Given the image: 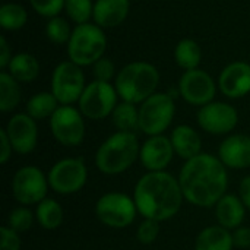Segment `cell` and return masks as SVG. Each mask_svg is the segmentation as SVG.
<instances>
[{
    "label": "cell",
    "instance_id": "cell-1",
    "mask_svg": "<svg viewBox=\"0 0 250 250\" xmlns=\"http://www.w3.org/2000/svg\"><path fill=\"white\" fill-rule=\"evenodd\" d=\"M177 179L185 199L199 208L215 207L229 188L227 167L218 157L207 152L188 160Z\"/></svg>",
    "mask_w": 250,
    "mask_h": 250
},
{
    "label": "cell",
    "instance_id": "cell-2",
    "mask_svg": "<svg viewBox=\"0 0 250 250\" xmlns=\"http://www.w3.org/2000/svg\"><path fill=\"white\" fill-rule=\"evenodd\" d=\"M133 199L144 218L167 221L177 215L185 201L179 179L167 171H148L135 185Z\"/></svg>",
    "mask_w": 250,
    "mask_h": 250
},
{
    "label": "cell",
    "instance_id": "cell-3",
    "mask_svg": "<svg viewBox=\"0 0 250 250\" xmlns=\"http://www.w3.org/2000/svg\"><path fill=\"white\" fill-rule=\"evenodd\" d=\"M139 154L141 145L135 133L116 132L100 145L95 154V166L103 174L117 176L129 170Z\"/></svg>",
    "mask_w": 250,
    "mask_h": 250
},
{
    "label": "cell",
    "instance_id": "cell-4",
    "mask_svg": "<svg viewBox=\"0 0 250 250\" xmlns=\"http://www.w3.org/2000/svg\"><path fill=\"white\" fill-rule=\"evenodd\" d=\"M158 82L160 73L155 66L146 62H133L117 73L114 86L123 101L142 104L155 94Z\"/></svg>",
    "mask_w": 250,
    "mask_h": 250
},
{
    "label": "cell",
    "instance_id": "cell-5",
    "mask_svg": "<svg viewBox=\"0 0 250 250\" xmlns=\"http://www.w3.org/2000/svg\"><path fill=\"white\" fill-rule=\"evenodd\" d=\"M105 47L107 38L101 26L95 23H82L72 31V37L67 42V53L70 62L78 66H89L104 56Z\"/></svg>",
    "mask_w": 250,
    "mask_h": 250
},
{
    "label": "cell",
    "instance_id": "cell-6",
    "mask_svg": "<svg viewBox=\"0 0 250 250\" xmlns=\"http://www.w3.org/2000/svg\"><path fill=\"white\" fill-rule=\"evenodd\" d=\"M176 113L174 98L170 94L155 92L139 108V130L148 136L163 135L171 125Z\"/></svg>",
    "mask_w": 250,
    "mask_h": 250
},
{
    "label": "cell",
    "instance_id": "cell-7",
    "mask_svg": "<svg viewBox=\"0 0 250 250\" xmlns=\"http://www.w3.org/2000/svg\"><path fill=\"white\" fill-rule=\"evenodd\" d=\"M138 214L135 199L122 192H108L95 204V215L101 224L110 229L129 227Z\"/></svg>",
    "mask_w": 250,
    "mask_h": 250
},
{
    "label": "cell",
    "instance_id": "cell-8",
    "mask_svg": "<svg viewBox=\"0 0 250 250\" xmlns=\"http://www.w3.org/2000/svg\"><path fill=\"white\" fill-rule=\"evenodd\" d=\"M117 91L110 82L94 81L85 86L79 98V111L91 120H101L111 116L117 105Z\"/></svg>",
    "mask_w": 250,
    "mask_h": 250
},
{
    "label": "cell",
    "instance_id": "cell-9",
    "mask_svg": "<svg viewBox=\"0 0 250 250\" xmlns=\"http://www.w3.org/2000/svg\"><path fill=\"white\" fill-rule=\"evenodd\" d=\"M48 188V179L41 168L35 166L21 167L12 180V195L22 207L35 205L44 201L47 198Z\"/></svg>",
    "mask_w": 250,
    "mask_h": 250
},
{
    "label": "cell",
    "instance_id": "cell-10",
    "mask_svg": "<svg viewBox=\"0 0 250 250\" xmlns=\"http://www.w3.org/2000/svg\"><path fill=\"white\" fill-rule=\"evenodd\" d=\"M50 189L59 195H73L79 192L88 180V168L81 158H63L48 171Z\"/></svg>",
    "mask_w": 250,
    "mask_h": 250
},
{
    "label": "cell",
    "instance_id": "cell-11",
    "mask_svg": "<svg viewBox=\"0 0 250 250\" xmlns=\"http://www.w3.org/2000/svg\"><path fill=\"white\" fill-rule=\"evenodd\" d=\"M85 89V76L81 69L73 62L60 63L51 78V92L62 105H72L79 101Z\"/></svg>",
    "mask_w": 250,
    "mask_h": 250
},
{
    "label": "cell",
    "instance_id": "cell-12",
    "mask_svg": "<svg viewBox=\"0 0 250 250\" xmlns=\"http://www.w3.org/2000/svg\"><path fill=\"white\" fill-rule=\"evenodd\" d=\"M54 139L64 146H78L85 138L83 114L72 105H60L50 117Z\"/></svg>",
    "mask_w": 250,
    "mask_h": 250
},
{
    "label": "cell",
    "instance_id": "cell-13",
    "mask_svg": "<svg viewBox=\"0 0 250 250\" xmlns=\"http://www.w3.org/2000/svg\"><path fill=\"white\" fill-rule=\"evenodd\" d=\"M196 119L202 130L211 135H227L237 126L239 113L227 103L212 101L199 108Z\"/></svg>",
    "mask_w": 250,
    "mask_h": 250
},
{
    "label": "cell",
    "instance_id": "cell-14",
    "mask_svg": "<svg viewBox=\"0 0 250 250\" xmlns=\"http://www.w3.org/2000/svg\"><path fill=\"white\" fill-rule=\"evenodd\" d=\"M179 92L182 98L192 104L204 107L212 103L217 86L209 73L201 69L186 70L179 81Z\"/></svg>",
    "mask_w": 250,
    "mask_h": 250
},
{
    "label": "cell",
    "instance_id": "cell-15",
    "mask_svg": "<svg viewBox=\"0 0 250 250\" xmlns=\"http://www.w3.org/2000/svg\"><path fill=\"white\" fill-rule=\"evenodd\" d=\"M4 130L9 136L13 152L26 155L35 149L38 141V127L35 119H32L29 114L18 113L12 116Z\"/></svg>",
    "mask_w": 250,
    "mask_h": 250
},
{
    "label": "cell",
    "instance_id": "cell-16",
    "mask_svg": "<svg viewBox=\"0 0 250 250\" xmlns=\"http://www.w3.org/2000/svg\"><path fill=\"white\" fill-rule=\"evenodd\" d=\"M174 148L170 138L164 135L149 136L141 146L139 160L146 171H166L174 157Z\"/></svg>",
    "mask_w": 250,
    "mask_h": 250
},
{
    "label": "cell",
    "instance_id": "cell-17",
    "mask_svg": "<svg viewBox=\"0 0 250 250\" xmlns=\"http://www.w3.org/2000/svg\"><path fill=\"white\" fill-rule=\"evenodd\" d=\"M221 92L229 98H242L250 92V64L234 62L223 69L218 78Z\"/></svg>",
    "mask_w": 250,
    "mask_h": 250
},
{
    "label": "cell",
    "instance_id": "cell-18",
    "mask_svg": "<svg viewBox=\"0 0 250 250\" xmlns=\"http://www.w3.org/2000/svg\"><path fill=\"white\" fill-rule=\"evenodd\" d=\"M217 157L229 168L242 170L250 167V136L242 133L227 136L221 142Z\"/></svg>",
    "mask_w": 250,
    "mask_h": 250
},
{
    "label": "cell",
    "instance_id": "cell-19",
    "mask_svg": "<svg viewBox=\"0 0 250 250\" xmlns=\"http://www.w3.org/2000/svg\"><path fill=\"white\" fill-rule=\"evenodd\" d=\"M130 0H97L94 4V21L101 28H114L125 22L129 15Z\"/></svg>",
    "mask_w": 250,
    "mask_h": 250
},
{
    "label": "cell",
    "instance_id": "cell-20",
    "mask_svg": "<svg viewBox=\"0 0 250 250\" xmlns=\"http://www.w3.org/2000/svg\"><path fill=\"white\" fill-rule=\"evenodd\" d=\"M245 215L246 207L239 196L226 193L215 205V217L218 224L230 231L239 229L243 224Z\"/></svg>",
    "mask_w": 250,
    "mask_h": 250
},
{
    "label": "cell",
    "instance_id": "cell-21",
    "mask_svg": "<svg viewBox=\"0 0 250 250\" xmlns=\"http://www.w3.org/2000/svg\"><path fill=\"white\" fill-rule=\"evenodd\" d=\"M170 141L173 144L176 155H179L185 161L192 160L202 152V139L199 133L188 125L177 126L171 132Z\"/></svg>",
    "mask_w": 250,
    "mask_h": 250
},
{
    "label": "cell",
    "instance_id": "cell-22",
    "mask_svg": "<svg viewBox=\"0 0 250 250\" xmlns=\"http://www.w3.org/2000/svg\"><path fill=\"white\" fill-rule=\"evenodd\" d=\"M233 234L220 224L205 227L195 242V250H233Z\"/></svg>",
    "mask_w": 250,
    "mask_h": 250
},
{
    "label": "cell",
    "instance_id": "cell-23",
    "mask_svg": "<svg viewBox=\"0 0 250 250\" xmlns=\"http://www.w3.org/2000/svg\"><path fill=\"white\" fill-rule=\"evenodd\" d=\"M7 67L9 73L18 82H31L38 76L40 72L38 60L29 53H19L13 56Z\"/></svg>",
    "mask_w": 250,
    "mask_h": 250
},
{
    "label": "cell",
    "instance_id": "cell-24",
    "mask_svg": "<svg viewBox=\"0 0 250 250\" xmlns=\"http://www.w3.org/2000/svg\"><path fill=\"white\" fill-rule=\"evenodd\" d=\"M35 220L44 230L53 231L59 229L63 223V209L57 201L45 198L44 201L37 204Z\"/></svg>",
    "mask_w": 250,
    "mask_h": 250
},
{
    "label": "cell",
    "instance_id": "cell-25",
    "mask_svg": "<svg viewBox=\"0 0 250 250\" xmlns=\"http://www.w3.org/2000/svg\"><path fill=\"white\" fill-rule=\"evenodd\" d=\"M111 120L117 132H130L135 133L139 130V110L135 104L123 101L116 105L111 113Z\"/></svg>",
    "mask_w": 250,
    "mask_h": 250
},
{
    "label": "cell",
    "instance_id": "cell-26",
    "mask_svg": "<svg viewBox=\"0 0 250 250\" xmlns=\"http://www.w3.org/2000/svg\"><path fill=\"white\" fill-rule=\"evenodd\" d=\"M59 104L60 103L53 92H40L32 95L26 103V114H29L35 120H42L51 117L60 107Z\"/></svg>",
    "mask_w": 250,
    "mask_h": 250
},
{
    "label": "cell",
    "instance_id": "cell-27",
    "mask_svg": "<svg viewBox=\"0 0 250 250\" xmlns=\"http://www.w3.org/2000/svg\"><path fill=\"white\" fill-rule=\"evenodd\" d=\"M21 101V88L18 81L6 72L0 73V110L9 113Z\"/></svg>",
    "mask_w": 250,
    "mask_h": 250
},
{
    "label": "cell",
    "instance_id": "cell-28",
    "mask_svg": "<svg viewBox=\"0 0 250 250\" xmlns=\"http://www.w3.org/2000/svg\"><path fill=\"white\" fill-rule=\"evenodd\" d=\"M174 57H176L177 64L182 69L193 70L201 63V57H202L201 47L196 41L185 38L177 44V47L174 50Z\"/></svg>",
    "mask_w": 250,
    "mask_h": 250
},
{
    "label": "cell",
    "instance_id": "cell-29",
    "mask_svg": "<svg viewBox=\"0 0 250 250\" xmlns=\"http://www.w3.org/2000/svg\"><path fill=\"white\" fill-rule=\"evenodd\" d=\"M26 10L21 4L6 3L0 7V25L7 31L21 29L26 23Z\"/></svg>",
    "mask_w": 250,
    "mask_h": 250
},
{
    "label": "cell",
    "instance_id": "cell-30",
    "mask_svg": "<svg viewBox=\"0 0 250 250\" xmlns=\"http://www.w3.org/2000/svg\"><path fill=\"white\" fill-rule=\"evenodd\" d=\"M64 9L67 16L78 25L88 23L94 15V4L91 0H66Z\"/></svg>",
    "mask_w": 250,
    "mask_h": 250
},
{
    "label": "cell",
    "instance_id": "cell-31",
    "mask_svg": "<svg viewBox=\"0 0 250 250\" xmlns=\"http://www.w3.org/2000/svg\"><path fill=\"white\" fill-rule=\"evenodd\" d=\"M34 220H35V217L29 208L19 207V208H15L9 212L6 226L9 229H12L13 231H16L18 234H21V233H26L32 227Z\"/></svg>",
    "mask_w": 250,
    "mask_h": 250
},
{
    "label": "cell",
    "instance_id": "cell-32",
    "mask_svg": "<svg viewBox=\"0 0 250 250\" xmlns=\"http://www.w3.org/2000/svg\"><path fill=\"white\" fill-rule=\"evenodd\" d=\"M45 34L50 38V41L54 44L69 42V40L72 37L70 26H69L67 21L60 16H54L50 19V22L45 26Z\"/></svg>",
    "mask_w": 250,
    "mask_h": 250
},
{
    "label": "cell",
    "instance_id": "cell-33",
    "mask_svg": "<svg viewBox=\"0 0 250 250\" xmlns=\"http://www.w3.org/2000/svg\"><path fill=\"white\" fill-rule=\"evenodd\" d=\"M160 236V221L144 218L136 229V239L142 245H152Z\"/></svg>",
    "mask_w": 250,
    "mask_h": 250
},
{
    "label": "cell",
    "instance_id": "cell-34",
    "mask_svg": "<svg viewBox=\"0 0 250 250\" xmlns=\"http://www.w3.org/2000/svg\"><path fill=\"white\" fill-rule=\"evenodd\" d=\"M32 9L45 18H54L57 16L62 9L64 7L66 0H29Z\"/></svg>",
    "mask_w": 250,
    "mask_h": 250
},
{
    "label": "cell",
    "instance_id": "cell-35",
    "mask_svg": "<svg viewBox=\"0 0 250 250\" xmlns=\"http://www.w3.org/2000/svg\"><path fill=\"white\" fill-rule=\"evenodd\" d=\"M92 73L95 76V81L100 82H110L114 78V64L110 59L101 57L94 63Z\"/></svg>",
    "mask_w": 250,
    "mask_h": 250
},
{
    "label": "cell",
    "instance_id": "cell-36",
    "mask_svg": "<svg viewBox=\"0 0 250 250\" xmlns=\"http://www.w3.org/2000/svg\"><path fill=\"white\" fill-rule=\"evenodd\" d=\"M22 242L16 231L3 226L0 229V250H21Z\"/></svg>",
    "mask_w": 250,
    "mask_h": 250
},
{
    "label": "cell",
    "instance_id": "cell-37",
    "mask_svg": "<svg viewBox=\"0 0 250 250\" xmlns=\"http://www.w3.org/2000/svg\"><path fill=\"white\" fill-rule=\"evenodd\" d=\"M233 234V243L237 249H249L250 248V227L240 226L234 230Z\"/></svg>",
    "mask_w": 250,
    "mask_h": 250
},
{
    "label": "cell",
    "instance_id": "cell-38",
    "mask_svg": "<svg viewBox=\"0 0 250 250\" xmlns=\"http://www.w3.org/2000/svg\"><path fill=\"white\" fill-rule=\"evenodd\" d=\"M0 164H7V161L10 160L12 157V152H13V148H12V144L9 141V136L6 133L4 129H0Z\"/></svg>",
    "mask_w": 250,
    "mask_h": 250
},
{
    "label": "cell",
    "instance_id": "cell-39",
    "mask_svg": "<svg viewBox=\"0 0 250 250\" xmlns=\"http://www.w3.org/2000/svg\"><path fill=\"white\" fill-rule=\"evenodd\" d=\"M239 198L245 204V207L250 209V176L243 177V180L239 185Z\"/></svg>",
    "mask_w": 250,
    "mask_h": 250
},
{
    "label": "cell",
    "instance_id": "cell-40",
    "mask_svg": "<svg viewBox=\"0 0 250 250\" xmlns=\"http://www.w3.org/2000/svg\"><path fill=\"white\" fill-rule=\"evenodd\" d=\"M12 60V54L9 50V44L4 37H0V67L6 69Z\"/></svg>",
    "mask_w": 250,
    "mask_h": 250
}]
</instances>
